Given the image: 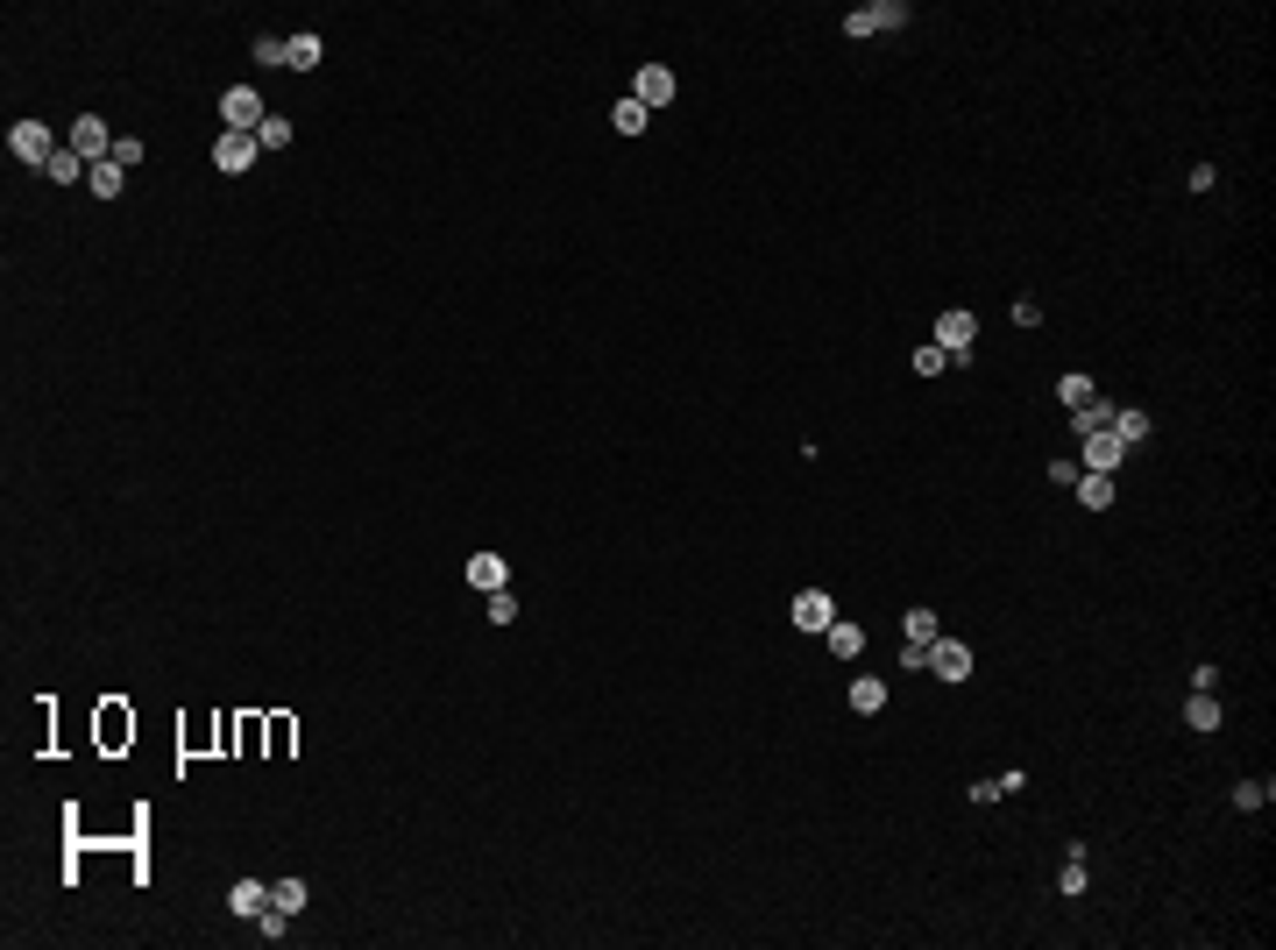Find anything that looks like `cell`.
I'll return each mask as SVG.
<instances>
[{"instance_id": "1f68e13d", "label": "cell", "mask_w": 1276, "mask_h": 950, "mask_svg": "<svg viewBox=\"0 0 1276 950\" xmlns=\"http://www.w3.org/2000/svg\"><path fill=\"white\" fill-rule=\"evenodd\" d=\"M1262 802H1269V780H1241L1234 787V809H1262Z\"/></svg>"}, {"instance_id": "4dcf8cb0", "label": "cell", "mask_w": 1276, "mask_h": 950, "mask_svg": "<svg viewBox=\"0 0 1276 950\" xmlns=\"http://www.w3.org/2000/svg\"><path fill=\"white\" fill-rule=\"evenodd\" d=\"M490 624H518V596L511 589H490Z\"/></svg>"}, {"instance_id": "4316f807", "label": "cell", "mask_w": 1276, "mask_h": 950, "mask_svg": "<svg viewBox=\"0 0 1276 950\" xmlns=\"http://www.w3.org/2000/svg\"><path fill=\"white\" fill-rule=\"evenodd\" d=\"M291 922H298V915H284V908L270 901V908H263V915H256L249 929H256V936H270V943H284V936H291Z\"/></svg>"}, {"instance_id": "e0dca14e", "label": "cell", "mask_w": 1276, "mask_h": 950, "mask_svg": "<svg viewBox=\"0 0 1276 950\" xmlns=\"http://www.w3.org/2000/svg\"><path fill=\"white\" fill-rule=\"evenodd\" d=\"M1092 398H1099V390H1092V376H1085V369H1071V376H1057V405H1064V412H1085V405H1092Z\"/></svg>"}, {"instance_id": "3957f363", "label": "cell", "mask_w": 1276, "mask_h": 950, "mask_svg": "<svg viewBox=\"0 0 1276 950\" xmlns=\"http://www.w3.org/2000/svg\"><path fill=\"white\" fill-rule=\"evenodd\" d=\"M908 22V0H865V8H851L844 15V36H887V29H901Z\"/></svg>"}, {"instance_id": "83f0119b", "label": "cell", "mask_w": 1276, "mask_h": 950, "mask_svg": "<svg viewBox=\"0 0 1276 950\" xmlns=\"http://www.w3.org/2000/svg\"><path fill=\"white\" fill-rule=\"evenodd\" d=\"M256 142H263V149H291V142H298V128H291L284 114H270V121L256 128Z\"/></svg>"}, {"instance_id": "9c48e42d", "label": "cell", "mask_w": 1276, "mask_h": 950, "mask_svg": "<svg viewBox=\"0 0 1276 950\" xmlns=\"http://www.w3.org/2000/svg\"><path fill=\"white\" fill-rule=\"evenodd\" d=\"M256 156H263V142H256V135H220V142H213V171L242 178V171L256 164Z\"/></svg>"}, {"instance_id": "ac0fdd59", "label": "cell", "mask_w": 1276, "mask_h": 950, "mask_svg": "<svg viewBox=\"0 0 1276 950\" xmlns=\"http://www.w3.org/2000/svg\"><path fill=\"white\" fill-rule=\"evenodd\" d=\"M86 171H93V164H86L78 149H57L50 164H43V178H57V185H86Z\"/></svg>"}, {"instance_id": "836d02e7", "label": "cell", "mask_w": 1276, "mask_h": 950, "mask_svg": "<svg viewBox=\"0 0 1276 950\" xmlns=\"http://www.w3.org/2000/svg\"><path fill=\"white\" fill-rule=\"evenodd\" d=\"M256 64H263V71L284 64V36H256Z\"/></svg>"}, {"instance_id": "603a6c76", "label": "cell", "mask_w": 1276, "mask_h": 950, "mask_svg": "<svg viewBox=\"0 0 1276 950\" xmlns=\"http://www.w3.org/2000/svg\"><path fill=\"white\" fill-rule=\"evenodd\" d=\"M1071 490H1078V504H1085V511H1106V504H1113V475H1078Z\"/></svg>"}, {"instance_id": "277c9868", "label": "cell", "mask_w": 1276, "mask_h": 950, "mask_svg": "<svg viewBox=\"0 0 1276 950\" xmlns=\"http://www.w3.org/2000/svg\"><path fill=\"white\" fill-rule=\"evenodd\" d=\"M787 617H794V624H802V631H809V639H823V631H830V624H837V596H830V589H802V596H794V603H787Z\"/></svg>"}, {"instance_id": "8fae6325", "label": "cell", "mask_w": 1276, "mask_h": 950, "mask_svg": "<svg viewBox=\"0 0 1276 950\" xmlns=\"http://www.w3.org/2000/svg\"><path fill=\"white\" fill-rule=\"evenodd\" d=\"M929 674H936V681H965V674H972V646H957V639H929Z\"/></svg>"}, {"instance_id": "e575fe53", "label": "cell", "mask_w": 1276, "mask_h": 950, "mask_svg": "<svg viewBox=\"0 0 1276 950\" xmlns=\"http://www.w3.org/2000/svg\"><path fill=\"white\" fill-rule=\"evenodd\" d=\"M291 752V717H270V759Z\"/></svg>"}, {"instance_id": "30bf717a", "label": "cell", "mask_w": 1276, "mask_h": 950, "mask_svg": "<svg viewBox=\"0 0 1276 950\" xmlns=\"http://www.w3.org/2000/svg\"><path fill=\"white\" fill-rule=\"evenodd\" d=\"M121 745H135V709L128 702H100V752H121Z\"/></svg>"}, {"instance_id": "44dd1931", "label": "cell", "mask_w": 1276, "mask_h": 950, "mask_svg": "<svg viewBox=\"0 0 1276 950\" xmlns=\"http://www.w3.org/2000/svg\"><path fill=\"white\" fill-rule=\"evenodd\" d=\"M901 639H908V646H929V639H943L936 610H908V617H901Z\"/></svg>"}, {"instance_id": "7c38bea8", "label": "cell", "mask_w": 1276, "mask_h": 950, "mask_svg": "<svg viewBox=\"0 0 1276 950\" xmlns=\"http://www.w3.org/2000/svg\"><path fill=\"white\" fill-rule=\"evenodd\" d=\"M263 908H270V887H263V880H234V887H227V915H242V922H256Z\"/></svg>"}, {"instance_id": "5b68a950", "label": "cell", "mask_w": 1276, "mask_h": 950, "mask_svg": "<svg viewBox=\"0 0 1276 950\" xmlns=\"http://www.w3.org/2000/svg\"><path fill=\"white\" fill-rule=\"evenodd\" d=\"M8 149L22 156V164H36V171L57 156V142H50V128H43V121H15V128H8Z\"/></svg>"}, {"instance_id": "cb8c5ba5", "label": "cell", "mask_w": 1276, "mask_h": 950, "mask_svg": "<svg viewBox=\"0 0 1276 950\" xmlns=\"http://www.w3.org/2000/svg\"><path fill=\"white\" fill-rule=\"evenodd\" d=\"M1106 433L1121 440V447H1142V440H1149V412H1113V426H1106Z\"/></svg>"}, {"instance_id": "ba28073f", "label": "cell", "mask_w": 1276, "mask_h": 950, "mask_svg": "<svg viewBox=\"0 0 1276 950\" xmlns=\"http://www.w3.org/2000/svg\"><path fill=\"white\" fill-rule=\"evenodd\" d=\"M631 100L646 107V114H653V107H667V100H674V71H667V64H638V78H631Z\"/></svg>"}, {"instance_id": "f546056e", "label": "cell", "mask_w": 1276, "mask_h": 950, "mask_svg": "<svg viewBox=\"0 0 1276 950\" xmlns=\"http://www.w3.org/2000/svg\"><path fill=\"white\" fill-rule=\"evenodd\" d=\"M943 369H950V355H943L936 341H922V348H915V376H943Z\"/></svg>"}, {"instance_id": "7402d4cb", "label": "cell", "mask_w": 1276, "mask_h": 950, "mask_svg": "<svg viewBox=\"0 0 1276 950\" xmlns=\"http://www.w3.org/2000/svg\"><path fill=\"white\" fill-rule=\"evenodd\" d=\"M823 639H830V653H837V660H858V653H865V631H858V624H844V617L823 631Z\"/></svg>"}, {"instance_id": "52a82bcc", "label": "cell", "mask_w": 1276, "mask_h": 950, "mask_svg": "<svg viewBox=\"0 0 1276 950\" xmlns=\"http://www.w3.org/2000/svg\"><path fill=\"white\" fill-rule=\"evenodd\" d=\"M71 149L86 156V164H107V156H114V135H107V121H100V114H78V121H71Z\"/></svg>"}, {"instance_id": "6da1fadb", "label": "cell", "mask_w": 1276, "mask_h": 950, "mask_svg": "<svg viewBox=\"0 0 1276 950\" xmlns=\"http://www.w3.org/2000/svg\"><path fill=\"white\" fill-rule=\"evenodd\" d=\"M936 348L950 355V369H957V362H979V320H972L965 305H950L943 320H936Z\"/></svg>"}, {"instance_id": "7a4b0ae2", "label": "cell", "mask_w": 1276, "mask_h": 950, "mask_svg": "<svg viewBox=\"0 0 1276 950\" xmlns=\"http://www.w3.org/2000/svg\"><path fill=\"white\" fill-rule=\"evenodd\" d=\"M220 121H227V135H256V128L270 121V107H263V93L242 78V86H227V93H220Z\"/></svg>"}, {"instance_id": "d6986e66", "label": "cell", "mask_w": 1276, "mask_h": 950, "mask_svg": "<svg viewBox=\"0 0 1276 950\" xmlns=\"http://www.w3.org/2000/svg\"><path fill=\"white\" fill-rule=\"evenodd\" d=\"M1113 412H1121L1113 398H1092L1085 412H1071V433H1078V440H1085V433H1106V426H1113Z\"/></svg>"}, {"instance_id": "d4e9b609", "label": "cell", "mask_w": 1276, "mask_h": 950, "mask_svg": "<svg viewBox=\"0 0 1276 950\" xmlns=\"http://www.w3.org/2000/svg\"><path fill=\"white\" fill-rule=\"evenodd\" d=\"M270 901H277V908H284V915H305V901H312V887H305V880H298V873H291V880H277V887H270Z\"/></svg>"}, {"instance_id": "9a60e30c", "label": "cell", "mask_w": 1276, "mask_h": 950, "mask_svg": "<svg viewBox=\"0 0 1276 950\" xmlns=\"http://www.w3.org/2000/svg\"><path fill=\"white\" fill-rule=\"evenodd\" d=\"M468 582H475V589H504V582H511L504 553H468Z\"/></svg>"}, {"instance_id": "4fadbf2b", "label": "cell", "mask_w": 1276, "mask_h": 950, "mask_svg": "<svg viewBox=\"0 0 1276 950\" xmlns=\"http://www.w3.org/2000/svg\"><path fill=\"white\" fill-rule=\"evenodd\" d=\"M1184 724H1191V731H1220V724H1227V709L1213 702V688H1191V702H1184Z\"/></svg>"}, {"instance_id": "d6a6232c", "label": "cell", "mask_w": 1276, "mask_h": 950, "mask_svg": "<svg viewBox=\"0 0 1276 950\" xmlns=\"http://www.w3.org/2000/svg\"><path fill=\"white\" fill-rule=\"evenodd\" d=\"M114 164H121V171L142 164V142H135V135H114Z\"/></svg>"}, {"instance_id": "8992f818", "label": "cell", "mask_w": 1276, "mask_h": 950, "mask_svg": "<svg viewBox=\"0 0 1276 950\" xmlns=\"http://www.w3.org/2000/svg\"><path fill=\"white\" fill-rule=\"evenodd\" d=\"M1121 461H1128V447L1113 440V433H1085V440H1078V468H1085V475H1113Z\"/></svg>"}, {"instance_id": "ffe728a7", "label": "cell", "mask_w": 1276, "mask_h": 950, "mask_svg": "<svg viewBox=\"0 0 1276 950\" xmlns=\"http://www.w3.org/2000/svg\"><path fill=\"white\" fill-rule=\"evenodd\" d=\"M121 178H128V171L107 156V164H93V171H86V192H93V199H121Z\"/></svg>"}, {"instance_id": "5bb4252c", "label": "cell", "mask_w": 1276, "mask_h": 950, "mask_svg": "<svg viewBox=\"0 0 1276 950\" xmlns=\"http://www.w3.org/2000/svg\"><path fill=\"white\" fill-rule=\"evenodd\" d=\"M844 702H851V709H858V717H880V709H887V681H880V674H858V681H851V695H844Z\"/></svg>"}, {"instance_id": "2e32d148", "label": "cell", "mask_w": 1276, "mask_h": 950, "mask_svg": "<svg viewBox=\"0 0 1276 950\" xmlns=\"http://www.w3.org/2000/svg\"><path fill=\"white\" fill-rule=\"evenodd\" d=\"M319 57H327V43H319V36H312V29H298V36H284V64H291V71H312V64H319Z\"/></svg>"}, {"instance_id": "8d00e7d4", "label": "cell", "mask_w": 1276, "mask_h": 950, "mask_svg": "<svg viewBox=\"0 0 1276 950\" xmlns=\"http://www.w3.org/2000/svg\"><path fill=\"white\" fill-rule=\"evenodd\" d=\"M1000 795H1007V787H1000V780H972V802H979V809H993V802H1000Z\"/></svg>"}, {"instance_id": "484cf974", "label": "cell", "mask_w": 1276, "mask_h": 950, "mask_svg": "<svg viewBox=\"0 0 1276 950\" xmlns=\"http://www.w3.org/2000/svg\"><path fill=\"white\" fill-rule=\"evenodd\" d=\"M646 121H653V114L638 107V100H617V107H610V128H617V135H646Z\"/></svg>"}, {"instance_id": "f1b7e54d", "label": "cell", "mask_w": 1276, "mask_h": 950, "mask_svg": "<svg viewBox=\"0 0 1276 950\" xmlns=\"http://www.w3.org/2000/svg\"><path fill=\"white\" fill-rule=\"evenodd\" d=\"M1064 894H1085V851H1064V873H1057Z\"/></svg>"}, {"instance_id": "d590c367", "label": "cell", "mask_w": 1276, "mask_h": 950, "mask_svg": "<svg viewBox=\"0 0 1276 950\" xmlns=\"http://www.w3.org/2000/svg\"><path fill=\"white\" fill-rule=\"evenodd\" d=\"M1014 327H1043V305H1035V298H1014Z\"/></svg>"}]
</instances>
